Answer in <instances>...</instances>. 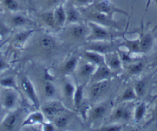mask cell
Masks as SVG:
<instances>
[{
    "mask_svg": "<svg viewBox=\"0 0 157 131\" xmlns=\"http://www.w3.org/2000/svg\"><path fill=\"white\" fill-rule=\"evenodd\" d=\"M152 0H147V2H146V13L148 11V9H149V5H150V3L151 2H152ZM154 2H155V5H156V7H157V0H153Z\"/></svg>",
    "mask_w": 157,
    "mask_h": 131,
    "instance_id": "bcb514c9",
    "label": "cell"
},
{
    "mask_svg": "<svg viewBox=\"0 0 157 131\" xmlns=\"http://www.w3.org/2000/svg\"><path fill=\"white\" fill-rule=\"evenodd\" d=\"M0 87H5V88H12V89L19 91L21 94L19 87L17 85V83H16V78L12 75H8V76H5L3 78H0Z\"/></svg>",
    "mask_w": 157,
    "mask_h": 131,
    "instance_id": "83f0119b",
    "label": "cell"
},
{
    "mask_svg": "<svg viewBox=\"0 0 157 131\" xmlns=\"http://www.w3.org/2000/svg\"><path fill=\"white\" fill-rule=\"evenodd\" d=\"M151 66H152V67H156V66H157V52H155V55H154L153 59H152V64H151Z\"/></svg>",
    "mask_w": 157,
    "mask_h": 131,
    "instance_id": "f6af8a7d",
    "label": "cell"
},
{
    "mask_svg": "<svg viewBox=\"0 0 157 131\" xmlns=\"http://www.w3.org/2000/svg\"><path fill=\"white\" fill-rule=\"evenodd\" d=\"M105 60V64L111 69V71H119L123 67V61L120 58L118 51L104 55Z\"/></svg>",
    "mask_w": 157,
    "mask_h": 131,
    "instance_id": "2e32d148",
    "label": "cell"
},
{
    "mask_svg": "<svg viewBox=\"0 0 157 131\" xmlns=\"http://www.w3.org/2000/svg\"><path fill=\"white\" fill-rule=\"evenodd\" d=\"M19 94H21L16 90L2 87V89H0V104L8 111L16 109Z\"/></svg>",
    "mask_w": 157,
    "mask_h": 131,
    "instance_id": "277c9868",
    "label": "cell"
},
{
    "mask_svg": "<svg viewBox=\"0 0 157 131\" xmlns=\"http://www.w3.org/2000/svg\"><path fill=\"white\" fill-rule=\"evenodd\" d=\"M109 107V104L105 103V102L98 104L93 106L90 110V114H89V119H90L89 120L90 123L91 122L95 123L103 118L104 116L106 114Z\"/></svg>",
    "mask_w": 157,
    "mask_h": 131,
    "instance_id": "5bb4252c",
    "label": "cell"
},
{
    "mask_svg": "<svg viewBox=\"0 0 157 131\" xmlns=\"http://www.w3.org/2000/svg\"><path fill=\"white\" fill-rule=\"evenodd\" d=\"M86 84V83H82L75 87V91L73 95V106L77 110L79 109L82 104Z\"/></svg>",
    "mask_w": 157,
    "mask_h": 131,
    "instance_id": "cb8c5ba5",
    "label": "cell"
},
{
    "mask_svg": "<svg viewBox=\"0 0 157 131\" xmlns=\"http://www.w3.org/2000/svg\"><path fill=\"white\" fill-rule=\"evenodd\" d=\"M123 124L121 123H113L111 124L105 125V126H101L99 129H98L97 130H101V131H120L123 129Z\"/></svg>",
    "mask_w": 157,
    "mask_h": 131,
    "instance_id": "8d00e7d4",
    "label": "cell"
},
{
    "mask_svg": "<svg viewBox=\"0 0 157 131\" xmlns=\"http://www.w3.org/2000/svg\"><path fill=\"white\" fill-rule=\"evenodd\" d=\"M13 14L9 19V22L12 26L22 27L29 25H33V21L20 13H13Z\"/></svg>",
    "mask_w": 157,
    "mask_h": 131,
    "instance_id": "ffe728a7",
    "label": "cell"
},
{
    "mask_svg": "<svg viewBox=\"0 0 157 131\" xmlns=\"http://www.w3.org/2000/svg\"><path fill=\"white\" fill-rule=\"evenodd\" d=\"M75 91V87L70 81H66L63 83V94L68 101L73 104V95Z\"/></svg>",
    "mask_w": 157,
    "mask_h": 131,
    "instance_id": "f546056e",
    "label": "cell"
},
{
    "mask_svg": "<svg viewBox=\"0 0 157 131\" xmlns=\"http://www.w3.org/2000/svg\"><path fill=\"white\" fill-rule=\"evenodd\" d=\"M20 86L22 91L25 93L26 97L29 99L32 104L35 106V107L36 109H39V107H40V102H39V99L38 97L35 87L32 81L27 77L23 76L21 78Z\"/></svg>",
    "mask_w": 157,
    "mask_h": 131,
    "instance_id": "ba28073f",
    "label": "cell"
},
{
    "mask_svg": "<svg viewBox=\"0 0 157 131\" xmlns=\"http://www.w3.org/2000/svg\"><path fill=\"white\" fill-rule=\"evenodd\" d=\"M22 112L20 110L15 109L10 111L5 116L2 121L0 123V129L4 130H14L20 123Z\"/></svg>",
    "mask_w": 157,
    "mask_h": 131,
    "instance_id": "52a82bcc",
    "label": "cell"
},
{
    "mask_svg": "<svg viewBox=\"0 0 157 131\" xmlns=\"http://www.w3.org/2000/svg\"><path fill=\"white\" fill-rule=\"evenodd\" d=\"M89 26L91 28V32L87 38V42L91 41H111L123 38L127 32V29L123 31L107 28L93 22H88Z\"/></svg>",
    "mask_w": 157,
    "mask_h": 131,
    "instance_id": "6da1fadb",
    "label": "cell"
},
{
    "mask_svg": "<svg viewBox=\"0 0 157 131\" xmlns=\"http://www.w3.org/2000/svg\"><path fill=\"white\" fill-rule=\"evenodd\" d=\"M66 13V23L68 25L72 23L82 22V15L79 9L75 6L71 2H67L65 6Z\"/></svg>",
    "mask_w": 157,
    "mask_h": 131,
    "instance_id": "4fadbf2b",
    "label": "cell"
},
{
    "mask_svg": "<svg viewBox=\"0 0 157 131\" xmlns=\"http://www.w3.org/2000/svg\"><path fill=\"white\" fill-rule=\"evenodd\" d=\"M69 123V118L68 116L59 115L56 116L54 118L53 123L56 127L58 129H64L68 126Z\"/></svg>",
    "mask_w": 157,
    "mask_h": 131,
    "instance_id": "d590c367",
    "label": "cell"
},
{
    "mask_svg": "<svg viewBox=\"0 0 157 131\" xmlns=\"http://www.w3.org/2000/svg\"><path fill=\"white\" fill-rule=\"evenodd\" d=\"M93 1L94 0H71V2L76 7L83 8V7L90 6V5H92Z\"/></svg>",
    "mask_w": 157,
    "mask_h": 131,
    "instance_id": "f35d334b",
    "label": "cell"
},
{
    "mask_svg": "<svg viewBox=\"0 0 157 131\" xmlns=\"http://www.w3.org/2000/svg\"><path fill=\"white\" fill-rule=\"evenodd\" d=\"M45 115L42 111H36L29 114L22 121V126H33L36 124H43L45 122Z\"/></svg>",
    "mask_w": 157,
    "mask_h": 131,
    "instance_id": "e0dca14e",
    "label": "cell"
},
{
    "mask_svg": "<svg viewBox=\"0 0 157 131\" xmlns=\"http://www.w3.org/2000/svg\"><path fill=\"white\" fill-rule=\"evenodd\" d=\"M80 10L81 13L84 15L86 18L88 22H93L96 24L102 25V26L107 27V28H114V29L119 30V31H123V25L120 22L115 20L113 18L109 17L104 13H99L96 11L94 9L91 7V9H86L78 8Z\"/></svg>",
    "mask_w": 157,
    "mask_h": 131,
    "instance_id": "7a4b0ae2",
    "label": "cell"
},
{
    "mask_svg": "<svg viewBox=\"0 0 157 131\" xmlns=\"http://www.w3.org/2000/svg\"><path fill=\"white\" fill-rule=\"evenodd\" d=\"M43 92L48 98H52L56 94V87L51 81H47L43 84Z\"/></svg>",
    "mask_w": 157,
    "mask_h": 131,
    "instance_id": "836d02e7",
    "label": "cell"
},
{
    "mask_svg": "<svg viewBox=\"0 0 157 131\" xmlns=\"http://www.w3.org/2000/svg\"><path fill=\"white\" fill-rule=\"evenodd\" d=\"M149 77H146V78H143V79L136 81L133 88L138 97H143L146 94L148 83H149Z\"/></svg>",
    "mask_w": 157,
    "mask_h": 131,
    "instance_id": "4316f807",
    "label": "cell"
},
{
    "mask_svg": "<svg viewBox=\"0 0 157 131\" xmlns=\"http://www.w3.org/2000/svg\"><path fill=\"white\" fill-rule=\"evenodd\" d=\"M127 73L130 76L137 75L141 73L144 69L146 63L143 60H135L132 62L127 64Z\"/></svg>",
    "mask_w": 157,
    "mask_h": 131,
    "instance_id": "d4e9b609",
    "label": "cell"
},
{
    "mask_svg": "<svg viewBox=\"0 0 157 131\" xmlns=\"http://www.w3.org/2000/svg\"><path fill=\"white\" fill-rule=\"evenodd\" d=\"M147 111V105L145 102H141L135 108V111L133 113V120L136 123H140L146 114Z\"/></svg>",
    "mask_w": 157,
    "mask_h": 131,
    "instance_id": "4dcf8cb0",
    "label": "cell"
},
{
    "mask_svg": "<svg viewBox=\"0 0 157 131\" xmlns=\"http://www.w3.org/2000/svg\"><path fill=\"white\" fill-rule=\"evenodd\" d=\"M65 109L66 107L61 102L56 101V100H51V101L46 103L42 107L41 111L46 117L52 118V117H55L56 116L58 115L59 113L63 112V111H65Z\"/></svg>",
    "mask_w": 157,
    "mask_h": 131,
    "instance_id": "7c38bea8",
    "label": "cell"
},
{
    "mask_svg": "<svg viewBox=\"0 0 157 131\" xmlns=\"http://www.w3.org/2000/svg\"><path fill=\"white\" fill-rule=\"evenodd\" d=\"M43 126V130H46V131H53L56 129V126L54 125V123H44L42 124Z\"/></svg>",
    "mask_w": 157,
    "mask_h": 131,
    "instance_id": "60d3db41",
    "label": "cell"
},
{
    "mask_svg": "<svg viewBox=\"0 0 157 131\" xmlns=\"http://www.w3.org/2000/svg\"><path fill=\"white\" fill-rule=\"evenodd\" d=\"M140 31L139 32V39L140 43V50L141 54L148 53L153 46L155 35L153 31H145L143 28V23L142 22Z\"/></svg>",
    "mask_w": 157,
    "mask_h": 131,
    "instance_id": "9c48e42d",
    "label": "cell"
},
{
    "mask_svg": "<svg viewBox=\"0 0 157 131\" xmlns=\"http://www.w3.org/2000/svg\"><path fill=\"white\" fill-rule=\"evenodd\" d=\"M82 56L85 58V60L96 64V66L102 65L105 64V56L100 53H98L96 52L90 50H86L82 53Z\"/></svg>",
    "mask_w": 157,
    "mask_h": 131,
    "instance_id": "d6986e66",
    "label": "cell"
},
{
    "mask_svg": "<svg viewBox=\"0 0 157 131\" xmlns=\"http://www.w3.org/2000/svg\"><path fill=\"white\" fill-rule=\"evenodd\" d=\"M153 102H155V105H154V107L152 109V113H151V117L148 120V122H146V123L145 124V127L153 123H157V99H155Z\"/></svg>",
    "mask_w": 157,
    "mask_h": 131,
    "instance_id": "74e56055",
    "label": "cell"
},
{
    "mask_svg": "<svg viewBox=\"0 0 157 131\" xmlns=\"http://www.w3.org/2000/svg\"><path fill=\"white\" fill-rule=\"evenodd\" d=\"M155 99H157V94H155V95H152V98H151L150 103H152V102H153L154 100H155Z\"/></svg>",
    "mask_w": 157,
    "mask_h": 131,
    "instance_id": "7dc6e473",
    "label": "cell"
},
{
    "mask_svg": "<svg viewBox=\"0 0 157 131\" xmlns=\"http://www.w3.org/2000/svg\"><path fill=\"white\" fill-rule=\"evenodd\" d=\"M110 81L109 80L93 82L90 90V97L92 101H96L102 95H104L109 87Z\"/></svg>",
    "mask_w": 157,
    "mask_h": 131,
    "instance_id": "30bf717a",
    "label": "cell"
},
{
    "mask_svg": "<svg viewBox=\"0 0 157 131\" xmlns=\"http://www.w3.org/2000/svg\"><path fill=\"white\" fill-rule=\"evenodd\" d=\"M97 66L93 63L86 60L85 62L82 63L79 65L78 68V75L82 78L86 79H90L92 75H93L94 71H96Z\"/></svg>",
    "mask_w": 157,
    "mask_h": 131,
    "instance_id": "7402d4cb",
    "label": "cell"
},
{
    "mask_svg": "<svg viewBox=\"0 0 157 131\" xmlns=\"http://www.w3.org/2000/svg\"><path fill=\"white\" fill-rule=\"evenodd\" d=\"M90 6L96 11L104 13L111 18H113L114 14L116 13L129 16V13L117 7L115 4L110 2L109 0H94Z\"/></svg>",
    "mask_w": 157,
    "mask_h": 131,
    "instance_id": "5b68a950",
    "label": "cell"
},
{
    "mask_svg": "<svg viewBox=\"0 0 157 131\" xmlns=\"http://www.w3.org/2000/svg\"><path fill=\"white\" fill-rule=\"evenodd\" d=\"M34 32L35 30L29 29L20 31V32L16 34L13 38V45L16 48H17V49L22 48L24 46V45L26 43L28 39L33 35Z\"/></svg>",
    "mask_w": 157,
    "mask_h": 131,
    "instance_id": "ac0fdd59",
    "label": "cell"
},
{
    "mask_svg": "<svg viewBox=\"0 0 157 131\" xmlns=\"http://www.w3.org/2000/svg\"><path fill=\"white\" fill-rule=\"evenodd\" d=\"M41 18L43 22L51 28H57L56 24L55 17H54L53 11H46L45 13H42Z\"/></svg>",
    "mask_w": 157,
    "mask_h": 131,
    "instance_id": "e575fe53",
    "label": "cell"
},
{
    "mask_svg": "<svg viewBox=\"0 0 157 131\" xmlns=\"http://www.w3.org/2000/svg\"><path fill=\"white\" fill-rule=\"evenodd\" d=\"M10 28L6 25L5 21L0 16V36H4L10 32Z\"/></svg>",
    "mask_w": 157,
    "mask_h": 131,
    "instance_id": "ab89813d",
    "label": "cell"
},
{
    "mask_svg": "<svg viewBox=\"0 0 157 131\" xmlns=\"http://www.w3.org/2000/svg\"><path fill=\"white\" fill-rule=\"evenodd\" d=\"M132 117L131 107L128 104H122L114 109L110 117V120L113 122L129 121Z\"/></svg>",
    "mask_w": 157,
    "mask_h": 131,
    "instance_id": "8fae6325",
    "label": "cell"
},
{
    "mask_svg": "<svg viewBox=\"0 0 157 131\" xmlns=\"http://www.w3.org/2000/svg\"><path fill=\"white\" fill-rule=\"evenodd\" d=\"M123 43H122V47H125L128 49V53L129 55L131 54H141L140 50V39L137 38L134 40H129L126 37H123Z\"/></svg>",
    "mask_w": 157,
    "mask_h": 131,
    "instance_id": "603a6c76",
    "label": "cell"
},
{
    "mask_svg": "<svg viewBox=\"0 0 157 131\" xmlns=\"http://www.w3.org/2000/svg\"><path fill=\"white\" fill-rule=\"evenodd\" d=\"M7 67H9L8 63L6 62L5 58H3V56L0 53V71L4 70V69H6Z\"/></svg>",
    "mask_w": 157,
    "mask_h": 131,
    "instance_id": "b9f144b4",
    "label": "cell"
},
{
    "mask_svg": "<svg viewBox=\"0 0 157 131\" xmlns=\"http://www.w3.org/2000/svg\"><path fill=\"white\" fill-rule=\"evenodd\" d=\"M112 75H113V71H111V69L105 64H102V65L97 66L96 71L90 78V80H91L92 83L97 82V81L110 79Z\"/></svg>",
    "mask_w": 157,
    "mask_h": 131,
    "instance_id": "9a60e30c",
    "label": "cell"
},
{
    "mask_svg": "<svg viewBox=\"0 0 157 131\" xmlns=\"http://www.w3.org/2000/svg\"><path fill=\"white\" fill-rule=\"evenodd\" d=\"M0 3L10 13H16L19 9V3L17 0H0Z\"/></svg>",
    "mask_w": 157,
    "mask_h": 131,
    "instance_id": "d6a6232c",
    "label": "cell"
},
{
    "mask_svg": "<svg viewBox=\"0 0 157 131\" xmlns=\"http://www.w3.org/2000/svg\"><path fill=\"white\" fill-rule=\"evenodd\" d=\"M45 1H46V5H49V7L57 6L60 3H62V0H45Z\"/></svg>",
    "mask_w": 157,
    "mask_h": 131,
    "instance_id": "7bdbcfd3",
    "label": "cell"
},
{
    "mask_svg": "<svg viewBox=\"0 0 157 131\" xmlns=\"http://www.w3.org/2000/svg\"><path fill=\"white\" fill-rule=\"evenodd\" d=\"M138 98L135 90L132 87H128L120 97L121 102H130Z\"/></svg>",
    "mask_w": 157,
    "mask_h": 131,
    "instance_id": "1f68e13d",
    "label": "cell"
},
{
    "mask_svg": "<svg viewBox=\"0 0 157 131\" xmlns=\"http://www.w3.org/2000/svg\"><path fill=\"white\" fill-rule=\"evenodd\" d=\"M54 17H55L56 24L57 28H62L66 23V13L65 6L63 3H60L56 6L53 10Z\"/></svg>",
    "mask_w": 157,
    "mask_h": 131,
    "instance_id": "44dd1931",
    "label": "cell"
},
{
    "mask_svg": "<svg viewBox=\"0 0 157 131\" xmlns=\"http://www.w3.org/2000/svg\"><path fill=\"white\" fill-rule=\"evenodd\" d=\"M6 111H7L6 110L2 105L0 104V123L2 121V120L4 119L5 116L6 115Z\"/></svg>",
    "mask_w": 157,
    "mask_h": 131,
    "instance_id": "ee69618b",
    "label": "cell"
},
{
    "mask_svg": "<svg viewBox=\"0 0 157 131\" xmlns=\"http://www.w3.org/2000/svg\"><path fill=\"white\" fill-rule=\"evenodd\" d=\"M39 45L43 50H53L56 46V42L49 35H44L39 38Z\"/></svg>",
    "mask_w": 157,
    "mask_h": 131,
    "instance_id": "f1b7e54d",
    "label": "cell"
},
{
    "mask_svg": "<svg viewBox=\"0 0 157 131\" xmlns=\"http://www.w3.org/2000/svg\"><path fill=\"white\" fill-rule=\"evenodd\" d=\"M91 28L89 25H85L82 22L80 23L69 24L67 33L71 38L76 41L86 40L90 35Z\"/></svg>",
    "mask_w": 157,
    "mask_h": 131,
    "instance_id": "8992f818",
    "label": "cell"
},
{
    "mask_svg": "<svg viewBox=\"0 0 157 131\" xmlns=\"http://www.w3.org/2000/svg\"><path fill=\"white\" fill-rule=\"evenodd\" d=\"M123 41L118 39L111 41H91L84 46L86 50L93 51L102 55H106L110 52H116L122 47Z\"/></svg>",
    "mask_w": 157,
    "mask_h": 131,
    "instance_id": "3957f363",
    "label": "cell"
},
{
    "mask_svg": "<svg viewBox=\"0 0 157 131\" xmlns=\"http://www.w3.org/2000/svg\"><path fill=\"white\" fill-rule=\"evenodd\" d=\"M78 64V58L76 56H72L68 59L67 61L64 63L62 71L64 75H70L75 71Z\"/></svg>",
    "mask_w": 157,
    "mask_h": 131,
    "instance_id": "484cf974",
    "label": "cell"
}]
</instances>
